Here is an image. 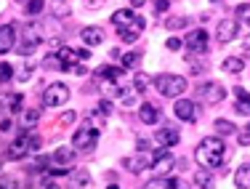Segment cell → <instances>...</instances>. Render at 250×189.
<instances>
[{
  "mask_svg": "<svg viewBox=\"0 0 250 189\" xmlns=\"http://www.w3.org/2000/svg\"><path fill=\"white\" fill-rule=\"evenodd\" d=\"M234 99H237V102H248L250 93L245 91V88H234Z\"/></svg>",
  "mask_w": 250,
  "mask_h": 189,
  "instance_id": "39",
  "label": "cell"
},
{
  "mask_svg": "<svg viewBox=\"0 0 250 189\" xmlns=\"http://www.w3.org/2000/svg\"><path fill=\"white\" fill-rule=\"evenodd\" d=\"M187 51L192 56H205L208 54V32L205 29H194L187 35Z\"/></svg>",
  "mask_w": 250,
  "mask_h": 189,
  "instance_id": "6",
  "label": "cell"
},
{
  "mask_svg": "<svg viewBox=\"0 0 250 189\" xmlns=\"http://www.w3.org/2000/svg\"><path fill=\"white\" fill-rule=\"evenodd\" d=\"M133 88L139 93H144L146 88H149V78H146V75H136V78H133Z\"/></svg>",
  "mask_w": 250,
  "mask_h": 189,
  "instance_id": "35",
  "label": "cell"
},
{
  "mask_svg": "<svg viewBox=\"0 0 250 189\" xmlns=\"http://www.w3.org/2000/svg\"><path fill=\"white\" fill-rule=\"evenodd\" d=\"M69 69H72V72H75V75H80V78H83V75H88V69H85V64H72V67H69Z\"/></svg>",
  "mask_w": 250,
  "mask_h": 189,
  "instance_id": "42",
  "label": "cell"
},
{
  "mask_svg": "<svg viewBox=\"0 0 250 189\" xmlns=\"http://www.w3.org/2000/svg\"><path fill=\"white\" fill-rule=\"evenodd\" d=\"M237 32H240V21L237 19H224V21H218L216 40L218 43H231V40L237 38Z\"/></svg>",
  "mask_w": 250,
  "mask_h": 189,
  "instance_id": "12",
  "label": "cell"
},
{
  "mask_svg": "<svg viewBox=\"0 0 250 189\" xmlns=\"http://www.w3.org/2000/svg\"><path fill=\"white\" fill-rule=\"evenodd\" d=\"M154 88L163 96H181L187 91V78H181V75H157L154 78Z\"/></svg>",
  "mask_w": 250,
  "mask_h": 189,
  "instance_id": "2",
  "label": "cell"
},
{
  "mask_svg": "<svg viewBox=\"0 0 250 189\" xmlns=\"http://www.w3.org/2000/svg\"><path fill=\"white\" fill-rule=\"evenodd\" d=\"M224 152H226V144L224 139H218V136H208V139H202L197 144V149H194V160L200 163V168H218V165L224 163Z\"/></svg>",
  "mask_w": 250,
  "mask_h": 189,
  "instance_id": "1",
  "label": "cell"
},
{
  "mask_svg": "<svg viewBox=\"0 0 250 189\" xmlns=\"http://www.w3.org/2000/svg\"><path fill=\"white\" fill-rule=\"evenodd\" d=\"M104 3H106V0H83V5H85L88 11H96V8H101Z\"/></svg>",
  "mask_w": 250,
  "mask_h": 189,
  "instance_id": "38",
  "label": "cell"
},
{
  "mask_svg": "<svg viewBox=\"0 0 250 189\" xmlns=\"http://www.w3.org/2000/svg\"><path fill=\"white\" fill-rule=\"evenodd\" d=\"M67 102H69V88L64 85V83H51V85L43 91V107L56 109V107H62V104H67Z\"/></svg>",
  "mask_w": 250,
  "mask_h": 189,
  "instance_id": "4",
  "label": "cell"
},
{
  "mask_svg": "<svg viewBox=\"0 0 250 189\" xmlns=\"http://www.w3.org/2000/svg\"><path fill=\"white\" fill-rule=\"evenodd\" d=\"M245 133H250V126H248V128H245Z\"/></svg>",
  "mask_w": 250,
  "mask_h": 189,
  "instance_id": "50",
  "label": "cell"
},
{
  "mask_svg": "<svg viewBox=\"0 0 250 189\" xmlns=\"http://www.w3.org/2000/svg\"><path fill=\"white\" fill-rule=\"evenodd\" d=\"M176 187H178V181L170 179V176H163V179L154 176L152 181H146V189H176Z\"/></svg>",
  "mask_w": 250,
  "mask_h": 189,
  "instance_id": "24",
  "label": "cell"
},
{
  "mask_svg": "<svg viewBox=\"0 0 250 189\" xmlns=\"http://www.w3.org/2000/svg\"><path fill=\"white\" fill-rule=\"evenodd\" d=\"M173 165H176V157L170 155V149H168V147H160V149L154 152L149 168H152V173L157 176V179H163V176L170 173V168H173Z\"/></svg>",
  "mask_w": 250,
  "mask_h": 189,
  "instance_id": "5",
  "label": "cell"
},
{
  "mask_svg": "<svg viewBox=\"0 0 250 189\" xmlns=\"http://www.w3.org/2000/svg\"><path fill=\"white\" fill-rule=\"evenodd\" d=\"M40 144H43V139H40L38 133H29V149H38Z\"/></svg>",
  "mask_w": 250,
  "mask_h": 189,
  "instance_id": "40",
  "label": "cell"
},
{
  "mask_svg": "<svg viewBox=\"0 0 250 189\" xmlns=\"http://www.w3.org/2000/svg\"><path fill=\"white\" fill-rule=\"evenodd\" d=\"M16 3H27V0H16Z\"/></svg>",
  "mask_w": 250,
  "mask_h": 189,
  "instance_id": "51",
  "label": "cell"
},
{
  "mask_svg": "<svg viewBox=\"0 0 250 189\" xmlns=\"http://www.w3.org/2000/svg\"><path fill=\"white\" fill-rule=\"evenodd\" d=\"M136 147H139V152H146V149H149V141L139 139V141H136Z\"/></svg>",
  "mask_w": 250,
  "mask_h": 189,
  "instance_id": "45",
  "label": "cell"
},
{
  "mask_svg": "<svg viewBox=\"0 0 250 189\" xmlns=\"http://www.w3.org/2000/svg\"><path fill=\"white\" fill-rule=\"evenodd\" d=\"M93 75H96L101 83H106V80H120L123 75H125V69L123 67H112V64H101Z\"/></svg>",
  "mask_w": 250,
  "mask_h": 189,
  "instance_id": "15",
  "label": "cell"
},
{
  "mask_svg": "<svg viewBox=\"0 0 250 189\" xmlns=\"http://www.w3.org/2000/svg\"><path fill=\"white\" fill-rule=\"evenodd\" d=\"M149 163L152 160H146L144 155H130V157H125V160H123V165L130 170V173H141V170H144Z\"/></svg>",
  "mask_w": 250,
  "mask_h": 189,
  "instance_id": "19",
  "label": "cell"
},
{
  "mask_svg": "<svg viewBox=\"0 0 250 189\" xmlns=\"http://www.w3.org/2000/svg\"><path fill=\"white\" fill-rule=\"evenodd\" d=\"M8 128H11V120H8V117H5V120L0 123V131H8Z\"/></svg>",
  "mask_w": 250,
  "mask_h": 189,
  "instance_id": "47",
  "label": "cell"
},
{
  "mask_svg": "<svg viewBox=\"0 0 250 189\" xmlns=\"http://www.w3.org/2000/svg\"><path fill=\"white\" fill-rule=\"evenodd\" d=\"M80 38L85 45H99V43H104V29L101 27H83Z\"/></svg>",
  "mask_w": 250,
  "mask_h": 189,
  "instance_id": "18",
  "label": "cell"
},
{
  "mask_svg": "<svg viewBox=\"0 0 250 189\" xmlns=\"http://www.w3.org/2000/svg\"><path fill=\"white\" fill-rule=\"evenodd\" d=\"M0 168H3V160H0Z\"/></svg>",
  "mask_w": 250,
  "mask_h": 189,
  "instance_id": "52",
  "label": "cell"
},
{
  "mask_svg": "<svg viewBox=\"0 0 250 189\" xmlns=\"http://www.w3.org/2000/svg\"><path fill=\"white\" fill-rule=\"evenodd\" d=\"M123 59V69H130V67H139V62H141V54H120Z\"/></svg>",
  "mask_w": 250,
  "mask_h": 189,
  "instance_id": "29",
  "label": "cell"
},
{
  "mask_svg": "<svg viewBox=\"0 0 250 189\" xmlns=\"http://www.w3.org/2000/svg\"><path fill=\"white\" fill-rule=\"evenodd\" d=\"M53 54H56V59L64 64V69H69V67L75 64V59H77V54H75L72 48H67V45H62V48H56Z\"/></svg>",
  "mask_w": 250,
  "mask_h": 189,
  "instance_id": "21",
  "label": "cell"
},
{
  "mask_svg": "<svg viewBox=\"0 0 250 189\" xmlns=\"http://www.w3.org/2000/svg\"><path fill=\"white\" fill-rule=\"evenodd\" d=\"M38 117H40V112H38V109H27V112H24V117H21V126H24V128H32L35 123H38Z\"/></svg>",
  "mask_w": 250,
  "mask_h": 189,
  "instance_id": "33",
  "label": "cell"
},
{
  "mask_svg": "<svg viewBox=\"0 0 250 189\" xmlns=\"http://www.w3.org/2000/svg\"><path fill=\"white\" fill-rule=\"evenodd\" d=\"M213 128H216V133H237V126L234 123H229V120H221V117H218L216 123H213Z\"/></svg>",
  "mask_w": 250,
  "mask_h": 189,
  "instance_id": "28",
  "label": "cell"
},
{
  "mask_svg": "<svg viewBox=\"0 0 250 189\" xmlns=\"http://www.w3.org/2000/svg\"><path fill=\"white\" fill-rule=\"evenodd\" d=\"M234 184L240 189H250V163H242L234 173Z\"/></svg>",
  "mask_w": 250,
  "mask_h": 189,
  "instance_id": "20",
  "label": "cell"
},
{
  "mask_svg": "<svg viewBox=\"0 0 250 189\" xmlns=\"http://www.w3.org/2000/svg\"><path fill=\"white\" fill-rule=\"evenodd\" d=\"M24 8H27L29 16H40V14H43V8H45V3H43V0H27Z\"/></svg>",
  "mask_w": 250,
  "mask_h": 189,
  "instance_id": "31",
  "label": "cell"
},
{
  "mask_svg": "<svg viewBox=\"0 0 250 189\" xmlns=\"http://www.w3.org/2000/svg\"><path fill=\"white\" fill-rule=\"evenodd\" d=\"M51 8H53V16H62V19H67V16L72 14V11H69V5L62 3V0H53Z\"/></svg>",
  "mask_w": 250,
  "mask_h": 189,
  "instance_id": "30",
  "label": "cell"
},
{
  "mask_svg": "<svg viewBox=\"0 0 250 189\" xmlns=\"http://www.w3.org/2000/svg\"><path fill=\"white\" fill-rule=\"evenodd\" d=\"M187 24H189V19H187V16H168V19H165V29H168V32L184 29Z\"/></svg>",
  "mask_w": 250,
  "mask_h": 189,
  "instance_id": "25",
  "label": "cell"
},
{
  "mask_svg": "<svg viewBox=\"0 0 250 189\" xmlns=\"http://www.w3.org/2000/svg\"><path fill=\"white\" fill-rule=\"evenodd\" d=\"M194 184H197L200 189H213V187H216V181H213V176H210V170H208V168H200L197 173H194Z\"/></svg>",
  "mask_w": 250,
  "mask_h": 189,
  "instance_id": "22",
  "label": "cell"
},
{
  "mask_svg": "<svg viewBox=\"0 0 250 189\" xmlns=\"http://www.w3.org/2000/svg\"><path fill=\"white\" fill-rule=\"evenodd\" d=\"M72 160H75V147H59L51 157V163H56L59 168H67Z\"/></svg>",
  "mask_w": 250,
  "mask_h": 189,
  "instance_id": "17",
  "label": "cell"
},
{
  "mask_svg": "<svg viewBox=\"0 0 250 189\" xmlns=\"http://www.w3.org/2000/svg\"><path fill=\"white\" fill-rule=\"evenodd\" d=\"M77 120V112H72V109H67L62 115V126H72V123Z\"/></svg>",
  "mask_w": 250,
  "mask_h": 189,
  "instance_id": "37",
  "label": "cell"
},
{
  "mask_svg": "<svg viewBox=\"0 0 250 189\" xmlns=\"http://www.w3.org/2000/svg\"><path fill=\"white\" fill-rule=\"evenodd\" d=\"M45 27L40 24V21H29V24L21 27V38H24V45L27 48H35V45H40V40L45 38Z\"/></svg>",
  "mask_w": 250,
  "mask_h": 189,
  "instance_id": "8",
  "label": "cell"
},
{
  "mask_svg": "<svg viewBox=\"0 0 250 189\" xmlns=\"http://www.w3.org/2000/svg\"><path fill=\"white\" fill-rule=\"evenodd\" d=\"M99 144V131L93 128V123H83V128L75 133V141H72V147H75V152H91L93 147Z\"/></svg>",
  "mask_w": 250,
  "mask_h": 189,
  "instance_id": "3",
  "label": "cell"
},
{
  "mask_svg": "<svg viewBox=\"0 0 250 189\" xmlns=\"http://www.w3.org/2000/svg\"><path fill=\"white\" fill-rule=\"evenodd\" d=\"M133 11L130 8H123V11H115V14H112V24H117V27H123V24H128L130 19H133Z\"/></svg>",
  "mask_w": 250,
  "mask_h": 189,
  "instance_id": "26",
  "label": "cell"
},
{
  "mask_svg": "<svg viewBox=\"0 0 250 189\" xmlns=\"http://www.w3.org/2000/svg\"><path fill=\"white\" fill-rule=\"evenodd\" d=\"M0 189H5V184H3V181H0Z\"/></svg>",
  "mask_w": 250,
  "mask_h": 189,
  "instance_id": "49",
  "label": "cell"
},
{
  "mask_svg": "<svg viewBox=\"0 0 250 189\" xmlns=\"http://www.w3.org/2000/svg\"><path fill=\"white\" fill-rule=\"evenodd\" d=\"M5 104H8L11 112L21 109V93H8V96H5Z\"/></svg>",
  "mask_w": 250,
  "mask_h": 189,
  "instance_id": "34",
  "label": "cell"
},
{
  "mask_svg": "<svg viewBox=\"0 0 250 189\" xmlns=\"http://www.w3.org/2000/svg\"><path fill=\"white\" fill-rule=\"evenodd\" d=\"M173 112H176L178 120H184V123H194V120H197V115H200L197 104H194L192 99H178Z\"/></svg>",
  "mask_w": 250,
  "mask_h": 189,
  "instance_id": "10",
  "label": "cell"
},
{
  "mask_svg": "<svg viewBox=\"0 0 250 189\" xmlns=\"http://www.w3.org/2000/svg\"><path fill=\"white\" fill-rule=\"evenodd\" d=\"M144 27H146V21L141 19V16H133L128 24L120 27V40H125V43H136V40L141 38V32H144Z\"/></svg>",
  "mask_w": 250,
  "mask_h": 189,
  "instance_id": "7",
  "label": "cell"
},
{
  "mask_svg": "<svg viewBox=\"0 0 250 189\" xmlns=\"http://www.w3.org/2000/svg\"><path fill=\"white\" fill-rule=\"evenodd\" d=\"M99 109L104 112V115H109V109H112V107H109V102H101V104H99Z\"/></svg>",
  "mask_w": 250,
  "mask_h": 189,
  "instance_id": "46",
  "label": "cell"
},
{
  "mask_svg": "<svg viewBox=\"0 0 250 189\" xmlns=\"http://www.w3.org/2000/svg\"><path fill=\"white\" fill-rule=\"evenodd\" d=\"M224 72H229V75H240L242 69H245V62H242L240 56H229V59H224Z\"/></svg>",
  "mask_w": 250,
  "mask_h": 189,
  "instance_id": "23",
  "label": "cell"
},
{
  "mask_svg": "<svg viewBox=\"0 0 250 189\" xmlns=\"http://www.w3.org/2000/svg\"><path fill=\"white\" fill-rule=\"evenodd\" d=\"M11 78H14V67H11V64H0V80L8 83Z\"/></svg>",
  "mask_w": 250,
  "mask_h": 189,
  "instance_id": "36",
  "label": "cell"
},
{
  "mask_svg": "<svg viewBox=\"0 0 250 189\" xmlns=\"http://www.w3.org/2000/svg\"><path fill=\"white\" fill-rule=\"evenodd\" d=\"M168 8V3H165V0H157V11H165Z\"/></svg>",
  "mask_w": 250,
  "mask_h": 189,
  "instance_id": "48",
  "label": "cell"
},
{
  "mask_svg": "<svg viewBox=\"0 0 250 189\" xmlns=\"http://www.w3.org/2000/svg\"><path fill=\"white\" fill-rule=\"evenodd\" d=\"M237 21H242V24L250 27V3L237 5Z\"/></svg>",
  "mask_w": 250,
  "mask_h": 189,
  "instance_id": "32",
  "label": "cell"
},
{
  "mask_svg": "<svg viewBox=\"0 0 250 189\" xmlns=\"http://www.w3.org/2000/svg\"><path fill=\"white\" fill-rule=\"evenodd\" d=\"M72 184H75V189H85V187H91V173L88 170H75V176H72Z\"/></svg>",
  "mask_w": 250,
  "mask_h": 189,
  "instance_id": "27",
  "label": "cell"
},
{
  "mask_svg": "<svg viewBox=\"0 0 250 189\" xmlns=\"http://www.w3.org/2000/svg\"><path fill=\"white\" fill-rule=\"evenodd\" d=\"M154 141H157L160 147H168V149H170V147H176L178 141H181V136H178V131L173 126H165V128H160V131H157Z\"/></svg>",
  "mask_w": 250,
  "mask_h": 189,
  "instance_id": "14",
  "label": "cell"
},
{
  "mask_svg": "<svg viewBox=\"0 0 250 189\" xmlns=\"http://www.w3.org/2000/svg\"><path fill=\"white\" fill-rule=\"evenodd\" d=\"M77 54V59H80V62H85V59H91V51L88 48H80V51H75Z\"/></svg>",
  "mask_w": 250,
  "mask_h": 189,
  "instance_id": "43",
  "label": "cell"
},
{
  "mask_svg": "<svg viewBox=\"0 0 250 189\" xmlns=\"http://www.w3.org/2000/svg\"><path fill=\"white\" fill-rule=\"evenodd\" d=\"M168 48H170V51H178V48H181V40H178V38H170V40H168Z\"/></svg>",
  "mask_w": 250,
  "mask_h": 189,
  "instance_id": "44",
  "label": "cell"
},
{
  "mask_svg": "<svg viewBox=\"0 0 250 189\" xmlns=\"http://www.w3.org/2000/svg\"><path fill=\"white\" fill-rule=\"evenodd\" d=\"M14 45H16V27L14 24L0 27V54H11Z\"/></svg>",
  "mask_w": 250,
  "mask_h": 189,
  "instance_id": "13",
  "label": "cell"
},
{
  "mask_svg": "<svg viewBox=\"0 0 250 189\" xmlns=\"http://www.w3.org/2000/svg\"><path fill=\"white\" fill-rule=\"evenodd\" d=\"M197 96H202L208 104H218V102H224L226 88L221 85V83H205V85L197 88Z\"/></svg>",
  "mask_w": 250,
  "mask_h": 189,
  "instance_id": "9",
  "label": "cell"
},
{
  "mask_svg": "<svg viewBox=\"0 0 250 189\" xmlns=\"http://www.w3.org/2000/svg\"><path fill=\"white\" fill-rule=\"evenodd\" d=\"M27 152H29V133H21V136H16V139L8 144L5 157H8V160H21Z\"/></svg>",
  "mask_w": 250,
  "mask_h": 189,
  "instance_id": "11",
  "label": "cell"
},
{
  "mask_svg": "<svg viewBox=\"0 0 250 189\" xmlns=\"http://www.w3.org/2000/svg\"><path fill=\"white\" fill-rule=\"evenodd\" d=\"M237 112L240 115H250V99L248 102H237Z\"/></svg>",
  "mask_w": 250,
  "mask_h": 189,
  "instance_id": "41",
  "label": "cell"
},
{
  "mask_svg": "<svg viewBox=\"0 0 250 189\" xmlns=\"http://www.w3.org/2000/svg\"><path fill=\"white\" fill-rule=\"evenodd\" d=\"M160 117H163V115H160V109L154 107V104H149V102L141 104V109H139V120L141 123H146V126H157Z\"/></svg>",
  "mask_w": 250,
  "mask_h": 189,
  "instance_id": "16",
  "label": "cell"
}]
</instances>
